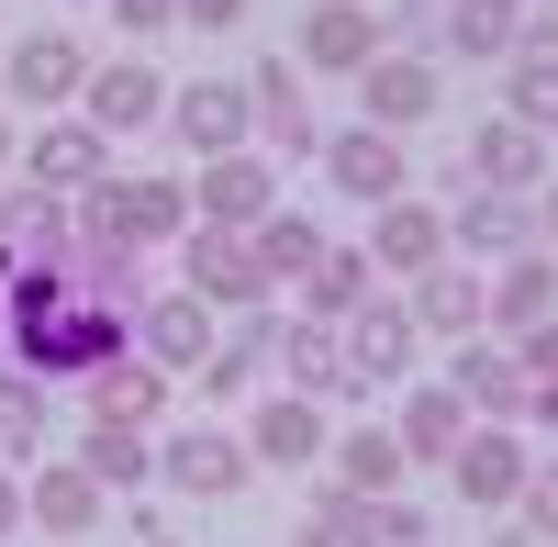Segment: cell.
<instances>
[{
  "mask_svg": "<svg viewBox=\"0 0 558 547\" xmlns=\"http://www.w3.org/2000/svg\"><path fill=\"white\" fill-rule=\"evenodd\" d=\"M112 347H123V313H112L101 291H78L68 257H57V268H12V280H0V357L34 369L45 391H78Z\"/></svg>",
  "mask_w": 558,
  "mask_h": 547,
  "instance_id": "1",
  "label": "cell"
},
{
  "mask_svg": "<svg viewBox=\"0 0 558 547\" xmlns=\"http://www.w3.org/2000/svg\"><path fill=\"white\" fill-rule=\"evenodd\" d=\"M101 146H146V134L168 123V78L146 68V45H123V57H89V78H78V101H68Z\"/></svg>",
  "mask_w": 558,
  "mask_h": 547,
  "instance_id": "2",
  "label": "cell"
},
{
  "mask_svg": "<svg viewBox=\"0 0 558 547\" xmlns=\"http://www.w3.org/2000/svg\"><path fill=\"white\" fill-rule=\"evenodd\" d=\"M157 481H168V491H191V503H235V491L257 481L235 414H223V425H179V436L157 425Z\"/></svg>",
  "mask_w": 558,
  "mask_h": 547,
  "instance_id": "3",
  "label": "cell"
},
{
  "mask_svg": "<svg viewBox=\"0 0 558 547\" xmlns=\"http://www.w3.org/2000/svg\"><path fill=\"white\" fill-rule=\"evenodd\" d=\"M168 257H179V291H202L213 313H246V302H279V280L257 268V246L235 235V223H191V235H179Z\"/></svg>",
  "mask_w": 558,
  "mask_h": 547,
  "instance_id": "4",
  "label": "cell"
},
{
  "mask_svg": "<svg viewBox=\"0 0 558 547\" xmlns=\"http://www.w3.org/2000/svg\"><path fill=\"white\" fill-rule=\"evenodd\" d=\"M525 470H536V436H525V425H470V436L447 447V481H458V503H470V514H514Z\"/></svg>",
  "mask_w": 558,
  "mask_h": 547,
  "instance_id": "5",
  "label": "cell"
},
{
  "mask_svg": "<svg viewBox=\"0 0 558 547\" xmlns=\"http://www.w3.org/2000/svg\"><path fill=\"white\" fill-rule=\"evenodd\" d=\"M380 45H391L380 34V0H302V34H291L302 78H357Z\"/></svg>",
  "mask_w": 558,
  "mask_h": 547,
  "instance_id": "6",
  "label": "cell"
},
{
  "mask_svg": "<svg viewBox=\"0 0 558 547\" xmlns=\"http://www.w3.org/2000/svg\"><path fill=\"white\" fill-rule=\"evenodd\" d=\"M213 336H223V313H213L202 291H146V302H134V325H123V347H134V357H157L168 380H179V369H202Z\"/></svg>",
  "mask_w": 558,
  "mask_h": 547,
  "instance_id": "7",
  "label": "cell"
},
{
  "mask_svg": "<svg viewBox=\"0 0 558 547\" xmlns=\"http://www.w3.org/2000/svg\"><path fill=\"white\" fill-rule=\"evenodd\" d=\"M235 436H246V459H257V470L313 481V470H324V436H336V425H324V402L268 391V402H246V414H235Z\"/></svg>",
  "mask_w": 558,
  "mask_h": 547,
  "instance_id": "8",
  "label": "cell"
},
{
  "mask_svg": "<svg viewBox=\"0 0 558 547\" xmlns=\"http://www.w3.org/2000/svg\"><path fill=\"white\" fill-rule=\"evenodd\" d=\"M536 246V191H458L447 202V257H470V268H492V257H525Z\"/></svg>",
  "mask_w": 558,
  "mask_h": 547,
  "instance_id": "9",
  "label": "cell"
},
{
  "mask_svg": "<svg viewBox=\"0 0 558 547\" xmlns=\"http://www.w3.org/2000/svg\"><path fill=\"white\" fill-rule=\"evenodd\" d=\"M257 212H279V157H257V146H223V157H202L191 168V223H246Z\"/></svg>",
  "mask_w": 558,
  "mask_h": 547,
  "instance_id": "10",
  "label": "cell"
},
{
  "mask_svg": "<svg viewBox=\"0 0 558 547\" xmlns=\"http://www.w3.org/2000/svg\"><path fill=\"white\" fill-rule=\"evenodd\" d=\"M78 78H89V45H78L68 23H34L12 57H0V89H12L23 112H68V101H78Z\"/></svg>",
  "mask_w": 558,
  "mask_h": 547,
  "instance_id": "11",
  "label": "cell"
},
{
  "mask_svg": "<svg viewBox=\"0 0 558 547\" xmlns=\"http://www.w3.org/2000/svg\"><path fill=\"white\" fill-rule=\"evenodd\" d=\"M357 123H380V134H425V123H436V57L380 45V57L357 68Z\"/></svg>",
  "mask_w": 558,
  "mask_h": 547,
  "instance_id": "12",
  "label": "cell"
},
{
  "mask_svg": "<svg viewBox=\"0 0 558 547\" xmlns=\"http://www.w3.org/2000/svg\"><path fill=\"white\" fill-rule=\"evenodd\" d=\"M157 134H179V146H191V168L202 157H223V146H246V78H168V123Z\"/></svg>",
  "mask_w": 558,
  "mask_h": 547,
  "instance_id": "13",
  "label": "cell"
},
{
  "mask_svg": "<svg viewBox=\"0 0 558 547\" xmlns=\"http://www.w3.org/2000/svg\"><path fill=\"white\" fill-rule=\"evenodd\" d=\"M68 246H78L68 191H34V179H12V191H0V280H12V268H57Z\"/></svg>",
  "mask_w": 558,
  "mask_h": 547,
  "instance_id": "14",
  "label": "cell"
},
{
  "mask_svg": "<svg viewBox=\"0 0 558 547\" xmlns=\"http://www.w3.org/2000/svg\"><path fill=\"white\" fill-rule=\"evenodd\" d=\"M436 257H447V202H413V191L368 202V268L380 280H425Z\"/></svg>",
  "mask_w": 558,
  "mask_h": 547,
  "instance_id": "15",
  "label": "cell"
},
{
  "mask_svg": "<svg viewBox=\"0 0 558 547\" xmlns=\"http://www.w3.org/2000/svg\"><path fill=\"white\" fill-rule=\"evenodd\" d=\"M336 336H347V369H357L368 391H402V380H413V357H425V336H413V313H402L391 291H368Z\"/></svg>",
  "mask_w": 558,
  "mask_h": 547,
  "instance_id": "16",
  "label": "cell"
},
{
  "mask_svg": "<svg viewBox=\"0 0 558 547\" xmlns=\"http://www.w3.org/2000/svg\"><path fill=\"white\" fill-rule=\"evenodd\" d=\"M525 380H536V369H525L502 336H458V357H447V391L470 402V425H514V414H525Z\"/></svg>",
  "mask_w": 558,
  "mask_h": 547,
  "instance_id": "17",
  "label": "cell"
},
{
  "mask_svg": "<svg viewBox=\"0 0 558 547\" xmlns=\"http://www.w3.org/2000/svg\"><path fill=\"white\" fill-rule=\"evenodd\" d=\"M547 313H558V257L547 246L481 268V336H525V325H547Z\"/></svg>",
  "mask_w": 558,
  "mask_h": 547,
  "instance_id": "18",
  "label": "cell"
},
{
  "mask_svg": "<svg viewBox=\"0 0 558 547\" xmlns=\"http://www.w3.org/2000/svg\"><path fill=\"white\" fill-rule=\"evenodd\" d=\"M101 514H112V491L89 481L78 459H34L23 470V536H89Z\"/></svg>",
  "mask_w": 558,
  "mask_h": 547,
  "instance_id": "19",
  "label": "cell"
},
{
  "mask_svg": "<svg viewBox=\"0 0 558 547\" xmlns=\"http://www.w3.org/2000/svg\"><path fill=\"white\" fill-rule=\"evenodd\" d=\"M12 157H23V179H34V191H89V179H112V146H101V134H89L78 112H45Z\"/></svg>",
  "mask_w": 558,
  "mask_h": 547,
  "instance_id": "20",
  "label": "cell"
},
{
  "mask_svg": "<svg viewBox=\"0 0 558 547\" xmlns=\"http://www.w3.org/2000/svg\"><path fill=\"white\" fill-rule=\"evenodd\" d=\"M246 123L268 134V157H313V146H324V134H313L302 57H268V68H246Z\"/></svg>",
  "mask_w": 558,
  "mask_h": 547,
  "instance_id": "21",
  "label": "cell"
},
{
  "mask_svg": "<svg viewBox=\"0 0 558 547\" xmlns=\"http://www.w3.org/2000/svg\"><path fill=\"white\" fill-rule=\"evenodd\" d=\"M458 179H481V191H536V179H547V134L514 123V112H481V123H470V157H458Z\"/></svg>",
  "mask_w": 558,
  "mask_h": 547,
  "instance_id": "22",
  "label": "cell"
},
{
  "mask_svg": "<svg viewBox=\"0 0 558 547\" xmlns=\"http://www.w3.org/2000/svg\"><path fill=\"white\" fill-rule=\"evenodd\" d=\"M279 369H291L302 402H368V380L347 369V336L313 325V313H291V325H279Z\"/></svg>",
  "mask_w": 558,
  "mask_h": 547,
  "instance_id": "23",
  "label": "cell"
},
{
  "mask_svg": "<svg viewBox=\"0 0 558 547\" xmlns=\"http://www.w3.org/2000/svg\"><path fill=\"white\" fill-rule=\"evenodd\" d=\"M313 157H324V179H336L347 202H391L402 179H413V168H402V134H380V123H347V134H324Z\"/></svg>",
  "mask_w": 558,
  "mask_h": 547,
  "instance_id": "24",
  "label": "cell"
},
{
  "mask_svg": "<svg viewBox=\"0 0 558 547\" xmlns=\"http://www.w3.org/2000/svg\"><path fill=\"white\" fill-rule=\"evenodd\" d=\"M402 313H413V336H436V347L481 336V268L470 257H436L425 280H402Z\"/></svg>",
  "mask_w": 558,
  "mask_h": 547,
  "instance_id": "25",
  "label": "cell"
},
{
  "mask_svg": "<svg viewBox=\"0 0 558 547\" xmlns=\"http://www.w3.org/2000/svg\"><path fill=\"white\" fill-rule=\"evenodd\" d=\"M78 402H89L101 425H168V369H157V357H134V347H112L101 369L78 380Z\"/></svg>",
  "mask_w": 558,
  "mask_h": 547,
  "instance_id": "26",
  "label": "cell"
},
{
  "mask_svg": "<svg viewBox=\"0 0 558 547\" xmlns=\"http://www.w3.org/2000/svg\"><path fill=\"white\" fill-rule=\"evenodd\" d=\"M324 470H336V491H368V503H391L402 491V436L391 425H347V436H324Z\"/></svg>",
  "mask_w": 558,
  "mask_h": 547,
  "instance_id": "27",
  "label": "cell"
},
{
  "mask_svg": "<svg viewBox=\"0 0 558 547\" xmlns=\"http://www.w3.org/2000/svg\"><path fill=\"white\" fill-rule=\"evenodd\" d=\"M514 34H525V0H436V45H447V57L502 68V57H514Z\"/></svg>",
  "mask_w": 558,
  "mask_h": 547,
  "instance_id": "28",
  "label": "cell"
},
{
  "mask_svg": "<svg viewBox=\"0 0 558 547\" xmlns=\"http://www.w3.org/2000/svg\"><path fill=\"white\" fill-rule=\"evenodd\" d=\"M391 436H402V459H436V470H447V447L470 436V402H458L447 380H402V414H391Z\"/></svg>",
  "mask_w": 558,
  "mask_h": 547,
  "instance_id": "29",
  "label": "cell"
},
{
  "mask_svg": "<svg viewBox=\"0 0 558 547\" xmlns=\"http://www.w3.org/2000/svg\"><path fill=\"white\" fill-rule=\"evenodd\" d=\"M78 470L101 481L112 503H123V491H146V481H157V425H101V414H89V436H78Z\"/></svg>",
  "mask_w": 558,
  "mask_h": 547,
  "instance_id": "30",
  "label": "cell"
},
{
  "mask_svg": "<svg viewBox=\"0 0 558 547\" xmlns=\"http://www.w3.org/2000/svg\"><path fill=\"white\" fill-rule=\"evenodd\" d=\"M291 291H302V313H313V325H347V313H357L368 291H391V280L368 268V246H324V257L302 268V280H291Z\"/></svg>",
  "mask_w": 558,
  "mask_h": 547,
  "instance_id": "31",
  "label": "cell"
},
{
  "mask_svg": "<svg viewBox=\"0 0 558 547\" xmlns=\"http://www.w3.org/2000/svg\"><path fill=\"white\" fill-rule=\"evenodd\" d=\"M112 223L134 246H179L191 235V179H112Z\"/></svg>",
  "mask_w": 558,
  "mask_h": 547,
  "instance_id": "32",
  "label": "cell"
},
{
  "mask_svg": "<svg viewBox=\"0 0 558 547\" xmlns=\"http://www.w3.org/2000/svg\"><path fill=\"white\" fill-rule=\"evenodd\" d=\"M291 547H380V503H368V491H336V481H324V491H313V514L291 525Z\"/></svg>",
  "mask_w": 558,
  "mask_h": 547,
  "instance_id": "33",
  "label": "cell"
},
{
  "mask_svg": "<svg viewBox=\"0 0 558 547\" xmlns=\"http://www.w3.org/2000/svg\"><path fill=\"white\" fill-rule=\"evenodd\" d=\"M246 246H257V268H268V280L291 291L302 268L324 257V223H302V212H257V223H246Z\"/></svg>",
  "mask_w": 558,
  "mask_h": 547,
  "instance_id": "34",
  "label": "cell"
},
{
  "mask_svg": "<svg viewBox=\"0 0 558 547\" xmlns=\"http://www.w3.org/2000/svg\"><path fill=\"white\" fill-rule=\"evenodd\" d=\"M45 447V380L0 357V459H34Z\"/></svg>",
  "mask_w": 558,
  "mask_h": 547,
  "instance_id": "35",
  "label": "cell"
},
{
  "mask_svg": "<svg viewBox=\"0 0 558 547\" xmlns=\"http://www.w3.org/2000/svg\"><path fill=\"white\" fill-rule=\"evenodd\" d=\"M502 112L558 134V57H502Z\"/></svg>",
  "mask_w": 558,
  "mask_h": 547,
  "instance_id": "36",
  "label": "cell"
},
{
  "mask_svg": "<svg viewBox=\"0 0 558 547\" xmlns=\"http://www.w3.org/2000/svg\"><path fill=\"white\" fill-rule=\"evenodd\" d=\"M514 525L558 547V459H536V470H525V491H514Z\"/></svg>",
  "mask_w": 558,
  "mask_h": 547,
  "instance_id": "37",
  "label": "cell"
},
{
  "mask_svg": "<svg viewBox=\"0 0 558 547\" xmlns=\"http://www.w3.org/2000/svg\"><path fill=\"white\" fill-rule=\"evenodd\" d=\"M112 12V34L123 45H157V34H179V0H101Z\"/></svg>",
  "mask_w": 558,
  "mask_h": 547,
  "instance_id": "38",
  "label": "cell"
},
{
  "mask_svg": "<svg viewBox=\"0 0 558 547\" xmlns=\"http://www.w3.org/2000/svg\"><path fill=\"white\" fill-rule=\"evenodd\" d=\"M179 23H191V34H213V45H223V34H246V0H179Z\"/></svg>",
  "mask_w": 558,
  "mask_h": 547,
  "instance_id": "39",
  "label": "cell"
},
{
  "mask_svg": "<svg viewBox=\"0 0 558 547\" xmlns=\"http://www.w3.org/2000/svg\"><path fill=\"white\" fill-rule=\"evenodd\" d=\"M502 347H514L536 380H558V313H547V325H525V336H502Z\"/></svg>",
  "mask_w": 558,
  "mask_h": 547,
  "instance_id": "40",
  "label": "cell"
},
{
  "mask_svg": "<svg viewBox=\"0 0 558 547\" xmlns=\"http://www.w3.org/2000/svg\"><path fill=\"white\" fill-rule=\"evenodd\" d=\"M536 246H547V257H558V168H547V179H536Z\"/></svg>",
  "mask_w": 558,
  "mask_h": 547,
  "instance_id": "41",
  "label": "cell"
},
{
  "mask_svg": "<svg viewBox=\"0 0 558 547\" xmlns=\"http://www.w3.org/2000/svg\"><path fill=\"white\" fill-rule=\"evenodd\" d=\"M23 536V470H0V547Z\"/></svg>",
  "mask_w": 558,
  "mask_h": 547,
  "instance_id": "42",
  "label": "cell"
},
{
  "mask_svg": "<svg viewBox=\"0 0 558 547\" xmlns=\"http://www.w3.org/2000/svg\"><path fill=\"white\" fill-rule=\"evenodd\" d=\"M481 547H547V536H525V525H502V536H481Z\"/></svg>",
  "mask_w": 558,
  "mask_h": 547,
  "instance_id": "43",
  "label": "cell"
},
{
  "mask_svg": "<svg viewBox=\"0 0 558 547\" xmlns=\"http://www.w3.org/2000/svg\"><path fill=\"white\" fill-rule=\"evenodd\" d=\"M134 547H191V536H157V525H134Z\"/></svg>",
  "mask_w": 558,
  "mask_h": 547,
  "instance_id": "44",
  "label": "cell"
},
{
  "mask_svg": "<svg viewBox=\"0 0 558 547\" xmlns=\"http://www.w3.org/2000/svg\"><path fill=\"white\" fill-rule=\"evenodd\" d=\"M12 146H23V134H12V112H0V168H12Z\"/></svg>",
  "mask_w": 558,
  "mask_h": 547,
  "instance_id": "45",
  "label": "cell"
},
{
  "mask_svg": "<svg viewBox=\"0 0 558 547\" xmlns=\"http://www.w3.org/2000/svg\"><path fill=\"white\" fill-rule=\"evenodd\" d=\"M425 547H447V536H425Z\"/></svg>",
  "mask_w": 558,
  "mask_h": 547,
  "instance_id": "46",
  "label": "cell"
},
{
  "mask_svg": "<svg viewBox=\"0 0 558 547\" xmlns=\"http://www.w3.org/2000/svg\"><path fill=\"white\" fill-rule=\"evenodd\" d=\"M12 547H23V536H12Z\"/></svg>",
  "mask_w": 558,
  "mask_h": 547,
  "instance_id": "47",
  "label": "cell"
}]
</instances>
